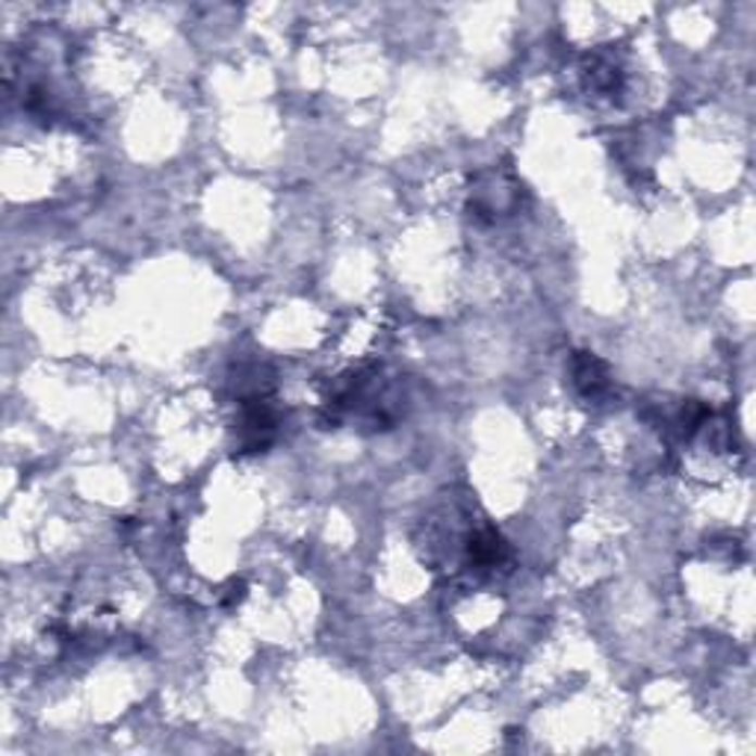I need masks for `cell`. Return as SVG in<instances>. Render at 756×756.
<instances>
[{"label": "cell", "instance_id": "obj_1", "mask_svg": "<svg viewBox=\"0 0 756 756\" xmlns=\"http://www.w3.org/2000/svg\"><path fill=\"white\" fill-rule=\"evenodd\" d=\"M472 508L470 500H450L443 520H429L426 550L434 565L452 570V577H467L470 582L503 577L512 570L508 541L494 524L472 517Z\"/></svg>", "mask_w": 756, "mask_h": 756}, {"label": "cell", "instance_id": "obj_2", "mask_svg": "<svg viewBox=\"0 0 756 756\" xmlns=\"http://www.w3.org/2000/svg\"><path fill=\"white\" fill-rule=\"evenodd\" d=\"M570 376H574V388L579 390V396H585V400H603L612 388L609 369L591 352H577L574 355Z\"/></svg>", "mask_w": 756, "mask_h": 756}, {"label": "cell", "instance_id": "obj_3", "mask_svg": "<svg viewBox=\"0 0 756 756\" xmlns=\"http://www.w3.org/2000/svg\"><path fill=\"white\" fill-rule=\"evenodd\" d=\"M585 84H589V92L606 94V98H615L623 86V72H620V63L612 56V53H597L591 56L589 65H585Z\"/></svg>", "mask_w": 756, "mask_h": 756}]
</instances>
